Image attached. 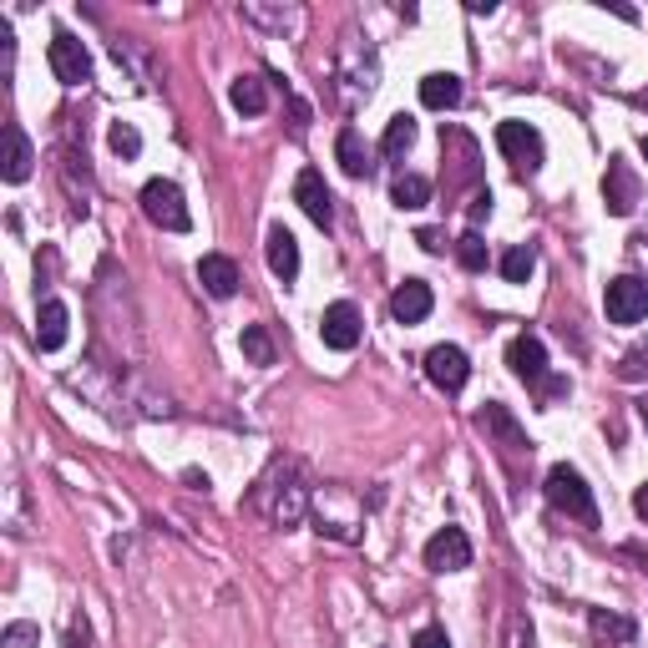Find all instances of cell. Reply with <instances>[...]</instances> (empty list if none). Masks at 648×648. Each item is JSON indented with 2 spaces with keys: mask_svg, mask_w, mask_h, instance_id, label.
Wrapping results in <instances>:
<instances>
[{
  "mask_svg": "<svg viewBox=\"0 0 648 648\" xmlns=\"http://www.w3.org/2000/svg\"><path fill=\"white\" fill-rule=\"evenodd\" d=\"M253 506H259L274 527H294V522H304V512H310V487L300 481V467L284 461V487H279V471H269V477L259 481V492H253Z\"/></svg>",
  "mask_w": 648,
  "mask_h": 648,
  "instance_id": "cell-1",
  "label": "cell"
},
{
  "mask_svg": "<svg viewBox=\"0 0 648 648\" xmlns=\"http://www.w3.org/2000/svg\"><path fill=\"white\" fill-rule=\"evenodd\" d=\"M547 502H553L557 516H567V522H577V527H598V502H593L588 481H583V471L573 467H553L547 471Z\"/></svg>",
  "mask_w": 648,
  "mask_h": 648,
  "instance_id": "cell-2",
  "label": "cell"
},
{
  "mask_svg": "<svg viewBox=\"0 0 648 648\" xmlns=\"http://www.w3.org/2000/svg\"><path fill=\"white\" fill-rule=\"evenodd\" d=\"M143 213L147 223H157V229H168V233H188L192 229V213L188 203H182V188L173 178H153L143 188Z\"/></svg>",
  "mask_w": 648,
  "mask_h": 648,
  "instance_id": "cell-3",
  "label": "cell"
},
{
  "mask_svg": "<svg viewBox=\"0 0 648 648\" xmlns=\"http://www.w3.org/2000/svg\"><path fill=\"white\" fill-rule=\"evenodd\" d=\"M497 147H502V157L512 163L516 173H537L542 157H547V147H542V133L532 127V122H502L497 127Z\"/></svg>",
  "mask_w": 648,
  "mask_h": 648,
  "instance_id": "cell-4",
  "label": "cell"
},
{
  "mask_svg": "<svg viewBox=\"0 0 648 648\" xmlns=\"http://www.w3.org/2000/svg\"><path fill=\"white\" fill-rule=\"evenodd\" d=\"M51 72H56L61 86L92 82V51H86V41H76L72 31H56V36H51Z\"/></svg>",
  "mask_w": 648,
  "mask_h": 648,
  "instance_id": "cell-5",
  "label": "cell"
},
{
  "mask_svg": "<svg viewBox=\"0 0 648 648\" xmlns=\"http://www.w3.org/2000/svg\"><path fill=\"white\" fill-rule=\"evenodd\" d=\"M603 310H608L613 324H638L648 314V284L644 279H634V274L613 279L608 294H603Z\"/></svg>",
  "mask_w": 648,
  "mask_h": 648,
  "instance_id": "cell-6",
  "label": "cell"
},
{
  "mask_svg": "<svg viewBox=\"0 0 648 648\" xmlns=\"http://www.w3.org/2000/svg\"><path fill=\"white\" fill-rule=\"evenodd\" d=\"M426 380H431L436 390H446V396H457L461 385L471 380L467 349H457V345H436L431 355H426Z\"/></svg>",
  "mask_w": 648,
  "mask_h": 648,
  "instance_id": "cell-7",
  "label": "cell"
},
{
  "mask_svg": "<svg viewBox=\"0 0 648 648\" xmlns=\"http://www.w3.org/2000/svg\"><path fill=\"white\" fill-rule=\"evenodd\" d=\"M426 567L431 573H461V567H471V537L461 527H441L426 542Z\"/></svg>",
  "mask_w": 648,
  "mask_h": 648,
  "instance_id": "cell-8",
  "label": "cell"
},
{
  "mask_svg": "<svg viewBox=\"0 0 648 648\" xmlns=\"http://www.w3.org/2000/svg\"><path fill=\"white\" fill-rule=\"evenodd\" d=\"M320 339L330 349H339V355H345V349H355V345H360V310H355L349 300L330 304V310L320 314Z\"/></svg>",
  "mask_w": 648,
  "mask_h": 648,
  "instance_id": "cell-9",
  "label": "cell"
},
{
  "mask_svg": "<svg viewBox=\"0 0 648 648\" xmlns=\"http://www.w3.org/2000/svg\"><path fill=\"white\" fill-rule=\"evenodd\" d=\"M603 203H608L613 218H628L638 203V178L624 157H608V173H603Z\"/></svg>",
  "mask_w": 648,
  "mask_h": 648,
  "instance_id": "cell-10",
  "label": "cell"
},
{
  "mask_svg": "<svg viewBox=\"0 0 648 648\" xmlns=\"http://www.w3.org/2000/svg\"><path fill=\"white\" fill-rule=\"evenodd\" d=\"M506 365H512L516 380L547 385V349H542L537 335H516L512 345H506Z\"/></svg>",
  "mask_w": 648,
  "mask_h": 648,
  "instance_id": "cell-11",
  "label": "cell"
},
{
  "mask_svg": "<svg viewBox=\"0 0 648 648\" xmlns=\"http://www.w3.org/2000/svg\"><path fill=\"white\" fill-rule=\"evenodd\" d=\"M294 203L310 213V223L330 229V218H335V198H330V188H324V178L314 168H304L300 178H294Z\"/></svg>",
  "mask_w": 648,
  "mask_h": 648,
  "instance_id": "cell-12",
  "label": "cell"
},
{
  "mask_svg": "<svg viewBox=\"0 0 648 648\" xmlns=\"http://www.w3.org/2000/svg\"><path fill=\"white\" fill-rule=\"evenodd\" d=\"M198 284H203L213 300H233L243 279H239V264H233L229 253H203V259H198Z\"/></svg>",
  "mask_w": 648,
  "mask_h": 648,
  "instance_id": "cell-13",
  "label": "cell"
},
{
  "mask_svg": "<svg viewBox=\"0 0 648 648\" xmlns=\"http://www.w3.org/2000/svg\"><path fill=\"white\" fill-rule=\"evenodd\" d=\"M264 253H269L274 279H284V284H294V279H300V243H294V233H289L284 223H274V229H269Z\"/></svg>",
  "mask_w": 648,
  "mask_h": 648,
  "instance_id": "cell-14",
  "label": "cell"
},
{
  "mask_svg": "<svg viewBox=\"0 0 648 648\" xmlns=\"http://www.w3.org/2000/svg\"><path fill=\"white\" fill-rule=\"evenodd\" d=\"M431 284H420V279H406V284L390 294V320L396 324H420L431 314Z\"/></svg>",
  "mask_w": 648,
  "mask_h": 648,
  "instance_id": "cell-15",
  "label": "cell"
},
{
  "mask_svg": "<svg viewBox=\"0 0 648 648\" xmlns=\"http://www.w3.org/2000/svg\"><path fill=\"white\" fill-rule=\"evenodd\" d=\"M66 330H72V310L61 300H46L41 304V314H36V349H61L66 345Z\"/></svg>",
  "mask_w": 648,
  "mask_h": 648,
  "instance_id": "cell-16",
  "label": "cell"
},
{
  "mask_svg": "<svg viewBox=\"0 0 648 648\" xmlns=\"http://www.w3.org/2000/svg\"><path fill=\"white\" fill-rule=\"evenodd\" d=\"M477 426H481V431H492L497 441L506 446V451H532L527 431H522V426H516V420L506 416V406H497V400H492V406H487V410L477 416Z\"/></svg>",
  "mask_w": 648,
  "mask_h": 648,
  "instance_id": "cell-17",
  "label": "cell"
},
{
  "mask_svg": "<svg viewBox=\"0 0 648 648\" xmlns=\"http://www.w3.org/2000/svg\"><path fill=\"white\" fill-rule=\"evenodd\" d=\"M31 168H36V147H31V137L11 122V127H6V182H25Z\"/></svg>",
  "mask_w": 648,
  "mask_h": 648,
  "instance_id": "cell-18",
  "label": "cell"
},
{
  "mask_svg": "<svg viewBox=\"0 0 648 648\" xmlns=\"http://www.w3.org/2000/svg\"><path fill=\"white\" fill-rule=\"evenodd\" d=\"M420 102L431 112H451L461 102V76H451V72H431L426 82H420Z\"/></svg>",
  "mask_w": 648,
  "mask_h": 648,
  "instance_id": "cell-19",
  "label": "cell"
},
{
  "mask_svg": "<svg viewBox=\"0 0 648 648\" xmlns=\"http://www.w3.org/2000/svg\"><path fill=\"white\" fill-rule=\"evenodd\" d=\"M335 157H339V168H345L349 178H365V173H370V157H365V143H360V133H355V127H339Z\"/></svg>",
  "mask_w": 648,
  "mask_h": 648,
  "instance_id": "cell-20",
  "label": "cell"
},
{
  "mask_svg": "<svg viewBox=\"0 0 648 648\" xmlns=\"http://www.w3.org/2000/svg\"><path fill=\"white\" fill-rule=\"evenodd\" d=\"M390 198H396V208L416 213V208L431 203V182L420 178V173H396V182H390Z\"/></svg>",
  "mask_w": 648,
  "mask_h": 648,
  "instance_id": "cell-21",
  "label": "cell"
},
{
  "mask_svg": "<svg viewBox=\"0 0 648 648\" xmlns=\"http://www.w3.org/2000/svg\"><path fill=\"white\" fill-rule=\"evenodd\" d=\"M229 102L243 112V117H259V112L269 107V92H264V76H239V82L229 86Z\"/></svg>",
  "mask_w": 648,
  "mask_h": 648,
  "instance_id": "cell-22",
  "label": "cell"
},
{
  "mask_svg": "<svg viewBox=\"0 0 648 648\" xmlns=\"http://www.w3.org/2000/svg\"><path fill=\"white\" fill-rule=\"evenodd\" d=\"M410 143H416V117H390V127H385V137H380V153L396 163V157H406L410 153Z\"/></svg>",
  "mask_w": 648,
  "mask_h": 648,
  "instance_id": "cell-23",
  "label": "cell"
},
{
  "mask_svg": "<svg viewBox=\"0 0 648 648\" xmlns=\"http://www.w3.org/2000/svg\"><path fill=\"white\" fill-rule=\"evenodd\" d=\"M239 345H243V360L249 365H274V339H269L264 324H243Z\"/></svg>",
  "mask_w": 648,
  "mask_h": 648,
  "instance_id": "cell-24",
  "label": "cell"
},
{
  "mask_svg": "<svg viewBox=\"0 0 648 648\" xmlns=\"http://www.w3.org/2000/svg\"><path fill=\"white\" fill-rule=\"evenodd\" d=\"M532 269H537V253H532L527 243H516V249L502 253V279H506V284H527Z\"/></svg>",
  "mask_w": 648,
  "mask_h": 648,
  "instance_id": "cell-25",
  "label": "cell"
},
{
  "mask_svg": "<svg viewBox=\"0 0 648 648\" xmlns=\"http://www.w3.org/2000/svg\"><path fill=\"white\" fill-rule=\"evenodd\" d=\"M593 634L598 638H613V644H628V638H634V624H628V618H618V613H603V608H593Z\"/></svg>",
  "mask_w": 648,
  "mask_h": 648,
  "instance_id": "cell-26",
  "label": "cell"
},
{
  "mask_svg": "<svg viewBox=\"0 0 648 648\" xmlns=\"http://www.w3.org/2000/svg\"><path fill=\"white\" fill-rule=\"evenodd\" d=\"M107 143H112V153H117V157H127V163H133V157L143 153V137H137V127H133V122H112Z\"/></svg>",
  "mask_w": 648,
  "mask_h": 648,
  "instance_id": "cell-27",
  "label": "cell"
},
{
  "mask_svg": "<svg viewBox=\"0 0 648 648\" xmlns=\"http://www.w3.org/2000/svg\"><path fill=\"white\" fill-rule=\"evenodd\" d=\"M457 259H461V269H471V274H481V269H487V243H481V233H477V229L461 233Z\"/></svg>",
  "mask_w": 648,
  "mask_h": 648,
  "instance_id": "cell-28",
  "label": "cell"
},
{
  "mask_svg": "<svg viewBox=\"0 0 648 648\" xmlns=\"http://www.w3.org/2000/svg\"><path fill=\"white\" fill-rule=\"evenodd\" d=\"M644 375H648V339L634 345L624 360H618V380H644Z\"/></svg>",
  "mask_w": 648,
  "mask_h": 648,
  "instance_id": "cell-29",
  "label": "cell"
},
{
  "mask_svg": "<svg viewBox=\"0 0 648 648\" xmlns=\"http://www.w3.org/2000/svg\"><path fill=\"white\" fill-rule=\"evenodd\" d=\"M6 648H41V628L36 624H11L6 628Z\"/></svg>",
  "mask_w": 648,
  "mask_h": 648,
  "instance_id": "cell-30",
  "label": "cell"
},
{
  "mask_svg": "<svg viewBox=\"0 0 648 648\" xmlns=\"http://www.w3.org/2000/svg\"><path fill=\"white\" fill-rule=\"evenodd\" d=\"M410 648H451V638H446L441 628H420V634L410 638Z\"/></svg>",
  "mask_w": 648,
  "mask_h": 648,
  "instance_id": "cell-31",
  "label": "cell"
},
{
  "mask_svg": "<svg viewBox=\"0 0 648 648\" xmlns=\"http://www.w3.org/2000/svg\"><path fill=\"white\" fill-rule=\"evenodd\" d=\"M487 213H492V192H477V198H471V223H481Z\"/></svg>",
  "mask_w": 648,
  "mask_h": 648,
  "instance_id": "cell-32",
  "label": "cell"
},
{
  "mask_svg": "<svg viewBox=\"0 0 648 648\" xmlns=\"http://www.w3.org/2000/svg\"><path fill=\"white\" fill-rule=\"evenodd\" d=\"M416 243H420L426 253H441V249H446V243H441V233H436V229H420V233H416Z\"/></svg>",
  "mask_w": 648,
  "mask_h": 648,
  "instance_id": "cell-33",
  "label": "cell"
},
{
  "mask_svg": "<svg viewBox=\"0 0 648 648\" xmlns=\"http://www.w3.org/2000/svg\"><path fill=\"white\" fill-rule=\"evenodd\" d=\"M634 512L648 522V481H644V487H638V492H634Z\"/></svg>",
  "mask_w": 648,
  "mask_h": 648,
  "instance_id": "cell-34",
  "label": "cell"
},
{
  "mask_svg": "<svg viewBox=\"0 0 648 648\" xmlns=\"http://www.w3.org/2000/svg\"><path fill=\"white\" fill-rule=\"evenodd\" d=\"M638 416H644V426H648V400H644V406H638Z\"/></svg>",
  "mask_w": 648,
  "mask_h": 648,
  "instance_id": "cell-35",
  "label": "cell"
},
{
  "mask_svg": "<svg viewBox=\"0 0 648 648\" xmlns=\"http://www.w3.org/2000/svg\"><path fill=\"white\" fill-rule=\"evenodd\" d=\"M644 157H648V137H644Z\"/></svg>",
  "mask_w": 648,
  "mask_h": 648,
  "instance_id": "cell-36",
  "label": "cell"
}]
</instances>
